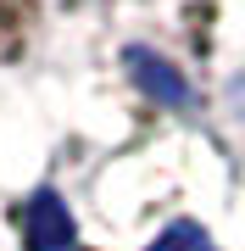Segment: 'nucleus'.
Here are the masks:
<instances>
[{
	"instance_id": "obj_1",
	"label": "nucleus",
	"mask_w": 245,
	"mask_h": 251,
	"mask_svg": "<svg viewBox=\"0 0 245 251\" xmlns=\"http://www.w3.org/2000/svg\"><path fill=\"white\" fill-rule=\"evenodd\" d=\"M123 62H128V78H134L156 106H190V84H184V73L173 67L167 56H156L145 45H128Z\"/></svg>"
},
{
	"instance_id": "obj_2",
	"label": "nucleus",
	"mask_w": 245,
	"mask_h": 251,
	"mask_svg": "<svg viewBox=\"0 0 245 251\" xmlns=\"http://www.w3.org/2000/svg\"><path fill=\"white\" fill-rule=\"evenodd\" d=\"M73 240H78V229H73L67 201L56 190H39L28 201V251H67Z\"/></svg>"
},
{
	"instance_id": "obj_3",
	"label": "nucleus",
	"mask_w": 245,
	"mask_h": 251,
	"mask_svg": "<svg viewBox=\"0 0 245 251\" xmlns=\"http://www.w3.org/2000/svg\"><path fill=\"white\" fill-rule=\"evenodd\" d=\"M151 251H218V246H212V234L200 229V224H173V229L156 234Z\"/></svg>"
},
{
	"instance_id": "obj_4",
	"label": "nucleus",
	"mask_w": 245,
	"mask_h": 251,
	"mask_svg": "<svg viewBox=\"0 0 245 251\" xmlns=\"http://www.w3.org/2000/svg\"><path fill=\"white\" fill-rule=\"evenodd\" d=\"M234 106H240V112H245V78H240V84H234Z\"/></svg>"
}]
</instances>
